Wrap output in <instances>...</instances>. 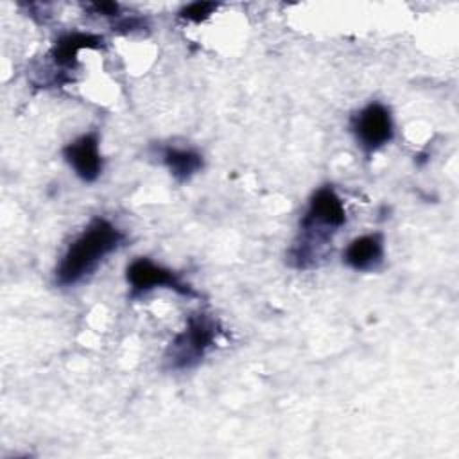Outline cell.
I'll use <instances>...</instances> for the list:
<instances>
[{
	"label": "cell",
	"mask_w": 459,
	"mask_h": 459,
	"mask_svg": "<svg viewBox=\"0 0 459 459\" xmlns=\"http://www.w3.org/2000/svg\"><path fill=\"white\" fill-rule=\"evenodd\" d=\"M215 9H217V4H212V2H194V4H188L186 7H183L179 11V16L183 20L199 23V22L206 20Z\"/></svg>",
	"instance_id": "30bf717a"
},
{
	"label": "cell",
	"mask_w": 459,
	"mask_h": 459,
	"mask_svg": "<svg viewBox=\"0 0 459 459\" xmlns=\"http://www.w3.org/2000/svg\"><path fill=\"white\" fill-rule=\"evenodd\" d=\"M104 39L97 34L90 32H66L56 39L50 57L56 66L59 68H72L77 63V54L84 48H102Z\"/></svg>",
	"instance_id": "ba28073f"
},
{
	"label": "cell",
	"mask_w": 459,
	"mask_h": 459,
	"mask_svg": "<svg viewBox=\"0 0 459 459\" xmlns=\"http://www.w3.org/2000/svg\"><path fill=\"white\" fill-rule=\"evenodd\" d=\"M384 260V240L378 233H368L353 238L346 251L344 262L355 271H373Z\"/></svg>",
	"instance_id": "52a82bcc"
},
{
	"label": "cell",
	"mask_w": 459,
	"mask_h": 459,
	"mask_svg": "<svg viewBox=\"0 0 459 459\" xmlns=\"http://www.w3.org/2000/svg\"><path fill=\"white\" fill-rule=\"evenodd\" d=\"M63 156L75 174L86 181H95L102 172V158L99 152V136L97 133H86L77 140L70 142L63 149Z\"/></svg>",
	"instance_id": "8992f818"
},
{
	"label": "cell",
	"mask_w": 459,
	"mask_h": 459,
	"mask_svg": "<svg viewBox=\"0 0 459 459\" xmlns=\"http://www.w3.org/2000/svg\"><path fill=\"white\" fill-rule=\"evenodd\" d=\"M126 278H127V283L131 285L133 292H136V294L147 292V290L156 289V287H169V289L176 290L178 294L194 296L192 287L183 283L174 271L165 269L161 265H156L149 258L133 260L127 265Z\"/></svg>",
	"instance_id": "5b68a950"
},
{
	"label": "cell",
	"mask_w": 459,
	"mask_h": 459,
	"mask_svg": "<svg viewBox=\"0 0 459 459\" xmlns=\"http://www.w3.org/2000/svg\"><path fill=\"white\" fill-rule=\"evenodd\" d=\"M122 242L124 233L117 226L102 217L93 219L65 251L56 269V283L61 287L79 283L91 274L108 255L118 249Z\"/></svg>",
	"instance_id": "6da1fadb"
},
{
	"label": "cell",
	"mask_w": 459,
	"mask_h": 459,
	"mask_svg": "<svg viewBox=\"0 0 459 459\" xmlns=\"http://www.w3.org/2000/svg\"><path fill=\"white\" fill-rule=\"evenodd\" d=\"M346 222V210L332 186H321L310 197L308 208L299 222L301 240L290 249V260L296 267L307 269L316 264L317 246H325L333 231ZM321 255V251L317 249Z\"/></svg>",
	"instance_id": "7a4b0ae2"
},
{
	"label": "cell",
	"mask_w": 459,
	"mask_h": 459,
	"mask_svg": "<svg viewBox=\"0 0 459 459\" xmlns=\"http://www.w3.org/2000/svg\"><path fill=\"white\" fill-rule=\"evenodd\" d=\"M217 337V321L208 314H194L185 328L174 337L167 350V362L172 369L195 366L213 346Z\"/></svg>",
	"instance_id": "3957f363"
},
{
	"label": "cell",
	"mask_w": 459,
	"mask_h": 459,
	"mask_svg": "<svg viewBox=\"0 0 459 459\" xmlns=\"http://www.w3.org/2000/svg\"><path fill=\"white\" fill-rule=\"evenodd\" d=\"M351 131L364 152L371 154L393 140V118L380 102H369L351 118Z\"/></svg>",
	"instance_id": "277c9868"
},
{
	"label": "cell",
	"mask_w": 459,
	"mask_h": 459,
	"mask_svg": "<svg viewBox=\"0 0 459 459\" xmlns=\"http://www.w3.org/2000/svg\"><path fill=\"white\" fill-rule=\"evenodd\" d=\"M163 161L178 181H188L203 169V156L192 149L167 147L163 152Z\"/></svg>",
	"instance_id": "9c48e42d"
},
{
	"label": "cell",
	"mask_w": 459,
	"mask_h": 459,
	"mask_svg": "<svg viewBox=\"0 0 459 459\" xmlns=\"http://www.w3.org/2000/svg\"><path fill=\"white\" fill-rule=\"evenodd\" d=\"M91 9L95 11V14H102V16H117V13H118V5L115 2L93 4Z\"/></svg>",
	"instance_id": "8fae6325"
}]
</instances>
